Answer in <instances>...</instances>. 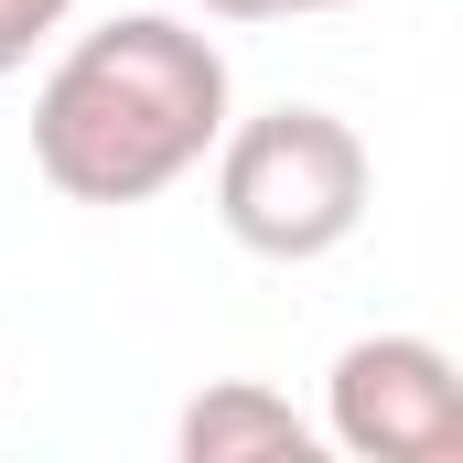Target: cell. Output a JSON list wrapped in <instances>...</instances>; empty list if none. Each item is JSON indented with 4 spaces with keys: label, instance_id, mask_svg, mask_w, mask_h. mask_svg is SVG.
I'll list each match as a JSON object with an SVG mask.
<instances>
[{
    "label": "cell",
    "instance_id": "obj_1",
    "mask_svg": "<svg viewBox=\"0 0 463 463\" xmlns=\"http://www.w3.org/2000/svg\"><path fill=\"white\" fill-rule=\"evenodd\" d=\"M227 140V54L173 11L76 33L33 98V173L65 205H151Z\"/></svg>",
    "mask_w": 463,
    "mask_h": 463
},
{
    "label": "cell",
    "instance_id": "obj_2",
    "mask_svg": "<svg viewBox=\"0 0 463 463\" xmlns=\"http://www.w3.org/2000/svg\"><path fill=\"white\" fill-rule=\"evenodd\" d=\"M366 194H377V162L335 109L313 98H280L259 118H227L216 140V227L248 248V259H335L355 227H366Z\"/></svg>",
    "mask_w": 463,
    "mask_h": 463
},
{
    "label": "cell",
    "instance_id": "obj_3",
    "mask_svg": "<svg viewBox=\"0 0 463 463\" xmlns=\"http://www.w3.org/2000/svg\"><path fill=\"white\" fill-rule=\"evenodd\" d=\"M463 366L431 335H355L324 366V442L355 463H453Z\"/></svg>",
    "mask_w": 463,
    "mask_h": 463
},
{
    "label": "cell",
    "instance_id": "obj_4",
    "mask_svg": "<svg viewBox=\"0 0 463 463\" xmlns=\"http://www.w3.org/2000/svg\"><path fill=\"white\" fill-rule=\"evenodd\" d=\"M173 453L184 463H313L324 453V420H302V410H291L280 388H259V377H216L205 399H184Z\"/></svg>",
    "mask_w": 463,
    "mask_h": 463
},
{
    "label": "cell",
    "instance_id": "obj_5",
    "mask_svg": "<svg viewBox=\"0 0 463 463\" xmlns=\"http://www.w3.org/2000/svg\"><path fill=\"white\" fill-rule=\"evenodd\" d=\"M65 22H76V0H0V76H22Z\"/></svg>",
    "mask_w": 463,
    "mask_h": 463
},
{
    "label": "cell",
    "instance_id": "obj_6",
    "mask_svg": "<svg viewBox=\"0 0 463 463\" xmlns=\"http://www.w3.org/2000/svg\"><path fill=\"white\" fill-rule=\"evenodd\" d=\"M216 22H291V11H355V0H194Z\"/></svg>",
    "mask_w": 463,
    "mask_h": 463
},
{
    "label": "cell",
    "instance_id": "obj_7",
    "mask_svg": "<svg viewBox=\"0 0 463 463\" xmlns=\"http://www.w3.org/2000/svg\"><path fill=\"white\" fill-rule=\"evenodd\" d=\"M453 463H463V420H453Z\"/></svg>",
    "mask_w": 463,
    "mask_h": 463
}]
</instances>
